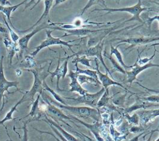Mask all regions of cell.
Here are the masks:
<instances>
[{
	"instance_id": "30bf717a",
	"label": "cell",
	"mask_w": 159,
	"mask_h": 141,
	"mask_svg": "<svg viewBox=\"0 0 159 141\" xmlns=\"http://www.w3.org/2000/svg\"><path fill=\"white\" fill-rule=\"evenodd\" d=\"M94 61L96 63V72H97V75L99 81L101 83V84L102 85V87L106 89H108L109 86H118L121 87L122 88L124 89L126 91H129V90L120 83L116 81L111 79L109 76L108 73L106 72L105 74L102 73L99 69V65H98V60L95 58Z\"/></svg>"
},
{
	"instance_id": "bcb514c9",
	"label": "cell",
	"mask_w": 159,
	"mask_h": 141,
	"mask_svg": "<svg viewBox=\"0 0 159 141\" xmlns=\"http://www.w3.org/2000/svg\"><path fill=\"white\" fill-rule=\"evenodd\" d=\"M156 131H158V128H157L156 129H154V130H152L149 134H150V136H149V137H148V139L146 140V141H151V139H152V135H153V134L155 132H156Z\"/></svg>"
},
{
	"instance_id": "f546056e",
	"label": "cell",
	"mask_w": 159,
	"mask_h": 141,
	"mask_svg": "<svg viewBox=\"0 0 159 141\" xmlns=\"http://www.w3.org/2000/svg\"><path fill=\"white\" fill-rule=\"evenodd\" d=\"M111 98L109 97V88H108L105 89L104 92L103 93V94L101 95V98L98 100V104H97V107L99 109L106 106V104L108 103V101Z\"/></svg>"
},
{
	"instance_id": "e575fe53",
	"label": "cell",
	"mask_w": 159,
	"mask_h": 141,
	"mask_svg": "<svg viewBox=\"0 0 159 141\" xmlns=\"http://www.w3.org/2000/svg\"><path fill=\"white\" fill-rule=\"evenodd\" d=\"M124 116H126V118L128 119L129 122L133 124H138L139 122V117L137 114H134L132 116H129L127 113L124 114Z\"/></svg>"
},
{
	"instance_id": "277c9868",
	"label": "cell",
	"mask_w": 159,
	"mask_h": 141,
	"mask_svg": "<svg viewBox=\"0 0 159 141\" xmlns=\"http://www.w3.org/2000/svg\"><path fill=\"white\" fill-rule=\"evenodd\" d=\"M103 46H104V42L103 40L99 42L98 43H97L96 45L88 47L86 50H82L81 51H79L76 53H74L72 55L68 56V57L70 58L72 57L75 56H81V55H85L86 57H95L104 66L106 69V71L107 73H109L110 76L112 77V73L109 69L107 67L104 61L103 60L102 57V50H103Z\"/></svg>"
},
{
	"instance_id": "c3c4849f",
	"label": "cell",
	"mask_w": 159,
	"mask_h": 141,
	"mask_svg": "<svg viewBox=\"0 0 159 141\" xmlns=\"http://www.w3.org/2000/svg\"><path fill=\"white\" fill-rule=\"evenodd\" d=\"M34 1L35 0H30V1L29 2H28V3H27L26 4H25V7H24V9H25L27 7H29L32 4H33L34 2Z\"/></svg>"
},
{
	"instance_id": "8d00e7d4",
	"label": "cell",
	"mask_w": 159,
	"mask_h": 141,
	"mask_svg": "<svg viewBox=\"0 0 159 141\" xmlns=\"http://www.w3.org/2000/svg\"><path fill=\"white\" fill-rule=\"evenodd\" d=\"M126 94H127V93H125V94L120 96V97H117L115 99H114L112 100L114 104H117V105H119V106H123L124 103V100H125V98L126 96Z\"/></svg>"
},
{
	"instance_id": "681fc988",
	"label": "cell",
	"mask_w": 159,
	"mask_h": 141,
	"mask_svg": "<svg viewBox=\"0 0 159 141\" xmlns=\"http://www.w3.org/2000/svg\"><path fill=\"white\" fill-rule=\"evenodd\" d=\"M42 1V0H37V2H36L34 4V6L30 8V10H32V9H34V7H35V6H37L39 2H41Z\"/></svg>"
},
{
	"instance_id": "484cf974",
	"label": "cell",
	"mask_w": 159,
	"mask_h": 141,
	"mask_svg": "<svg viewBox=\"0 0 159 141\" xmlns=\"http://www.w3.org/2000/svg\"><path fill=\"white\" fill-rule=\"evenodd\" d=\"M77 80L81 85L83 84H85V83L93 84L94 85L101 84V83L99 81L95 80L94 78H93L92 77H90V76L85 75H82V74L78 75Z\"/></svg>"
},
{
	"instance_id": "52a82bcc",
	"label": "cell",
	"mask_w": 159,
	"mask_h": 141,
	"mask_svg": "<svg viewBox=\"0 0 159 141\" xmlns=\"http://www.w3.org/2000/svg\"><path fill=\"white\" fill-rule=\"evenodd\" d=\"M3 59L4 56L2 55L0 58V104L1 102L2 99H3V102H4V93L7 92V93L11 94L8 90V89L11 87H15L17 91H20V90L18 88L19 82L17 81H10L6 80L4 76V68H3Z\"/></svg>"
},
{
	"instance_id": "1f68e13d",
	"label": "cell",
	"mask_w": 159,
	"mask_h": 141,
	"mask_svg": "<svg viewBox=\"0 0 159 141\" xmlns=\"http://www.w3.org/2000/svg\"><path fill=\"white\" fill-rule=\"evenodd\" d=\"M40 94H39L37 96L36 99L34 101H33V102H32V108L30 109V112L27 115H26L25 116L23 117L22 118H24V117H28V116L34 117V116H35V114L37 113V111L39 109V102H40Z\"/></svg>"
},
{
	"instance_id": "60d3db41",
	"label": "cell",
	"mask_w": 159,
	"mask_h": 141,
	"mask_svg": "<svg viewBox=\"0 0 159 141\" xmlns=\"http://www.w3.org/2000/svg\"><path fill=\"white\" fill-rule=\"evenodd\" d=\"M0 5L2 6H5L6 5L11 6V4L8 0H0Z\"/></svg>"
},
{
	"instance_id": "f1b7e54d",
	"label": "cell",
	"mask_w": 159,
	"mask_h": 141,
	"mask_svg": "<svg viewBox=\"0 0 159 141\" xmlns=\"http://www.w3.org/2000/svg\"><path fill=\"white\" fill-rule=\"evenodd\" d=\"M2 18H3L4 22L6 24V26L7 29V30L9 31V35L11 37V40L14 43H17V41L19 40V39L20 38L19 35L11 27V26L9 25V24L8 23V22L6 19V17L4 15H2Z\"/></svg>"
},
{
	"instance_id": "603a6c76",
	"label": "cell",
	"mask_w": 159,
	"mask_h": 141,
	"mask_svg": "<svg viewBox=\"0 0 159 141\" xmlns=\"http://www.w3.org/2000/svg\"><path fill=\"white\" fill-rule=\"evenodd\" d=\"M158 106V104H152L150 102L148 103L147 102H139L137 101L136 102V103L130 107H126L124 110V114L125 113H130L136 109H141V108H147L148 107H151V106Z\"/></svg>"
},
{
	"instance_id": "f907efd6",
	"label": "cell",
	"mask_w": 159,
	"mask_h": 141,
	"mask_svg": "<svg viewBox=\"0 0 159 141\" xmlns=\"http://www.w3.org/2000/svg\"><path fill=\"white\" fill-rule=\"evenodd\" d=\"M120 0H116V2H117V4H119V2H120Z\"/></svg>"
},
{
	"instance_id": "7402d4cb",
	"label": "cell",
	"mask_w": 159,
	"mask_h": 141,
	"mask_svg": "<svg viewBox=\"0 0 159 141\" xmlns=\"http://www.w3.org/2000/svg\"><path fill=\"white\" fill-rule=\"evenodd\" d=\"M119 45H117L116 47H114L112 44L111 45V50H110V55H114L116 59L117 60V62L121 65V66L125 70L127 71V69L130 68L132 65L130 66H127L125 64V63L124 62L123 60V58H122V55L121 54V53L118 50V47Z\"/></svg>"
},
{
	"instance_id": "f35d334b",
	"label": "cell",
	"mask_w": 159,
	"mask_h": 141,
	"mask_svg": "<svg viewBox=\"0 0 159 141\" xmlns=\"http://www.w3.org/2000/svg\"><path fill=\"white\" fill-rule=\"evenodd\" d=\"M157 20V21L158 20V15H157V16H154V17H152V18L148 17V19H147V24H148L149 27H150L151 24H152V22H153V20Z\"/></svg>"
},
{
	"instance_id": "7a4b0ae2",
	"label": "cell",
	"mask_w": 159,
	"mask_h": 141,
	"mask_svg": "<svg viewBox=\"0 0 159 141\" xmlns=\"http://www.w3.org/2000/svg\"><path fill=\"white\" fill-rule=\"evenodd\" d=\"M103 11H107V12L106 14H107L108 13L112 12H128V13H130V14H132V16L131 18H130L128 20H125L124 22H127L136 20L140 23H143V20L140 17V15L142 12H143V11H152V12H158V11H157L155 10H152L148 7H142L141 0H138V2L136 4H135L134 6H130V7H120V8L104 7L102 9H95L93 10L91 12Z\"/></svg>"
},
{
	"instance_id": "5bb4252c",
	"label": "cell",
	"mask_w": 159,
	"mask_h": 141,
	"mask_svg": "<svg viewBox=\"0 0 159 141\" xmlns=\"http://www.w3.org/2000/svg\"><path fill=\"white\" fill-rule=\"evenodd\" d=\"M40 96L42 97V98L43 99L44 101L47 104L45 111H47L48 114L50 115V117H55V118H57V119H58L59 121H60L61 122H65L64 121H63L64 119L65 120V119H68V120H71V119L69 116L65 115L58 107H57L53 104H51L43 94H41Z\"/></svg>"
},
{
	"instance_id": "d6986e66",
	"label": "cell",
	"mask_w": 159,
	"mask_h": 141,
	"mask_svg": "<svg viewBox=\"0 0 159 141\" xmlns=\"http://www.w3.org/2000/svg\"><path fill=\"white\" fill-rule=\"evenodd\" d=\"M28 0H24L23 1H22L21 2L14 5V6H2L0 5V12H2L3 15H4L6 16V17H7V20L8 22V23L15 29V27L13 26V24L11 22V16L12 12H13L14 11H15L19 6H20L21 5L24 4L26 1H27Z\"/></svg>"
},
{
	"instance_id": "8992f818",
	"label": "cell",
	"mask_w": 159,
	"mask_h": 141,
	"mask_svg": "<svg viewBox=\"0 0 159 141\" xmlns=\"http://www.w3.org/2000/svg\"><path fill=\"white\" fill-rule=\"evenodd\" d=\"M105 89L102 87L101 90L98 91L96 93L94 94H90L88 93H86L84 95L80 96L78 98H73V97H63L65 99L67 100H73L76 101L78 103L80 104H84L89 106H91V107H96L98 101L101 98V95L104 92Z\"/></svg>"
},
{
	"instance_id": "e0dca14e",
	"label": "cell",
	"mask_w": 159,
	"mask_h": 141,
	"mask_svg": "<svg viewBox=\"0 0 159 141\" xmlns=\"http://www.w3.org/2000/svg\"><path fill=\"white\" fill-rule=\"evenodd\" d=\"M3 43L6 48V50L8 53V59L9 61V64H12V58L14 55L20 52V48L17 43L13 42L9 38L5 37L3 39Z\"/></svg>"
},
{
	"instance_id": "9a60e30c",
	"label": "cell",
	"mask_w": 159,
	"mask_h": 141,
	"mask_svg": "<svg viewBox=\"0 0 159 141\" xmlns=\"http://www.w3.org/2000/svg\"><path fill=\"white\" fill-rule=\"evenodd\" d=\"M67 76L71 79V82L69 83V86L70 87L69 91L76 92L80 96L84 95V94L88 93V91L84 89L78 82L77 80V76H78L77 73H76L73 70H70L69 73L67 75Z\"/></svg>"
},
{
	"instance_id": "ac0fdd59",
	"label": "cell",
	"mask_w": 159,
	"mask_h": 141,
	"mask_svg": "<svg viewBox=\"0 0 159 141\" xmlns=\"http://www.w3.org/2000/svg\"><path fill=\"white\" fill-rule=\"evenodd\" d=\"M40 121H43L45 122H47V124H50L51 125H52L55 128L57 129V130L58 131H60V133L61 134V135L67 140V141H80L78 140L77 139H76L74 136H73L72 135H71L70 133L67 132L66 131H65L63 128H61L59 124L55 123L53 120H52L51 119L48 118L47 116H44V119H40Z\"/></svg>"
},
{
	"instance_id": "4dcf8cb0",
	"label": "cell",
	"mask_w": 159,
	"mask_h": 141,
	"mask_svg": "<svg viewBox=\"0 0 159 141\" xmlns=\"http://www.w3.org/2000/svg\"><path fill=\"white\" fill-rule=\"evenodd\" d=\"M93 60L88 58L85 55H81V56H76V57L72 60L73 63H81L84 66H86L89 68H93L92 66L90 65V61H92Z\"/></svg>"
},
{
	"instance_id": "f5cc1de1",
	"label": "cell",
	"mask_w": 159,
	"mask_h": 141,
	"mask_svg": "<svg viewBox=\"0 0 159 141\" xmlns=\"http://www.w3.org/2000/svg\"><path fill=\"white\" fill-rule=\"evenodd\" d=\"M4 141H13V140H4Z\"/></svg>"
},
{
	"instance_id": "7bdbcfd3",
	"label": "cell",
	"mask_w": 159,
	"mask_h": 141,
	"mask_svg": "<svg viewBox=\"0 0 159 141\" xmlns=\"http://www.w3.org/2000/svg\"><path fill=\"white\" fill-rule=\"evenodd\" d=\"M143 134H144V132H142V133L139 134L138 135H137V136H135V137H133L132 139H131L129 140L128 141H138V140H139V138H140V137L142 135H143Z\"/></svg>"
},
{
	"instance_id": "d4e9b609",
	"label": "cell",
	"mask_w": 159,
	"mask_h": 141,
	"mask_svg": "<svg viewBox=\"0 0 159 141\" xmlns=\"http://www.w3.org/2000/svg\"><path fill=\"white\" fill-rule=\"evenodd\" d=\"M42 86H43V90H45V91H48L53 96V98L56 99V101L57 102H58L59 103L61 104H63V105H67V102H66L65 99L60 96L58 94H57V93H55L52 88H50L48 85L46 83V81L45 80V79L43 80L42 81Z\"/></svg>"
},
{
	"instance_id": "8fae6325",
	"label": "cell",
	"mask_w": 159,
	"mask_h": 141,
	"mask_svg": "<svg viewBox=\"0 0 159 141\" xmlns=\"http://www.w3.org/2000/svg\"><path fill=\"white\" fill-rule=\"evenodd\" d=\"M69 58L67 57L65 58V60L63 62L61 66H60V55L58 60V64L56 69L53 71H48V73L51 75V81L53 82V78L56 76L57 77V89L58 91H63V89H61L59 88V81L60 79L61 78L63 80L67 74L68 72V62Z\"/></svg>"
},
{
	"instance_id": "5b68a950",
	"label": "cell",
	"mask_w": 159,
	"mask_h": 141,
	"mask_svg": "<svg viewBox=\"0 0 159 141\" xmlns=\"http://www.w3.org/2000/svg\"><path fill=\"white\" fill-rule=\"evenodd\" d=\"M24 70L31 72L33 74L34 78V83L31 89L29 91H27L24 93V99H25V101H33L34 96L37 93H39V94H40L42 93L43 90V88L42 86V81L44 79H45L47 76H43L42 77H40L39 70L36 69H24Z\"/></svg>"
},
{
	"instance_id": "4fadbf2b",
	"label": "cell",
	"mask_w": 159,
	"mask_h": 141,
	"mask_svg": "<svg viewBox=\"0 0 159 141\" xmlns=\"http://www.w3.org/2000/svg\"><path fill=\"white\" fill-rule=\"evenodd\" d=\"M50 24L43 23V24H40V25H39L37 27H35L30 32H29L27 34L19 38V40L17 41V44L20 48V50H24L27 49L29 42L34 35H35L39 32L41 31L43 29H50Z\"/></svg>"
},
{
	"instance_id": "44dd1931",
	"label": "cell",
	"mask_w": 159,
	"mask_h": 141,
	"mask_svg": "<svg viewBox=\"0 0 159 141\" xmlns=\"http://www.w3.org/2000/svg\"><path fill=\"white\" fill-rule=\"evenodd\" d=\"M53 0H45L44 1V6H45V8H44V11H43V12L42 13V14L41 15L39 19V20L33 25H32L30 27H29V29L25 30H20L19 31L20 33H24V32H26L31 29H32L33 28H34L35 26H37L38 25V24L44 18H45L49 14V12H50V10L51 9V7H52L53 6Z\"/></svg>"
},
{
	"instance_id": "836d02e7",
	"label": "cell",
	"mask_w": 159,
	"mask_h": 141,
	"mask_svg": "<svg viewBox=\"0 0 159 141\" xmlns=\"http://www.w3.org/2000/svg\"><path fill=\"white\" fill-rule=\"evenodd\" d=\"M140 99L143 100L144 101L150 102H156L157 104H158L159 102V96L157 94V95H153L150 96H147L145 98H139Z\"/></svg>"
},
{
	"instance_id": "83f0119b",
	"label": "cell",
	"mask_w": 159,
	"mask_h": 141,
	"mask_svg": "<svg viewBox=\"0 0 159 141\" xmlns=\"http://www.w3.org/2000/svg\"><path fill=\"white\" fill-rule=\"evenodd\" d=\"M75 66L76 67V70H75V72L76 73H77L78 75H79V74L85 75H87V76H89L90 77H92V78H94L95 80L99 81L98 78V75H97L96 70H89V69H85V70L81 69V68H80L78 67V63H75Z\"/></svg>"
},
{
	"instance_id": "ee69618b",
	"label": "cell",
	"mask_w": 159,
	"mask_h": 141,
	"mask_svg": "<svg viewBox=\"0 0 159 141\" xmlns=\"http://www.w3.org/2000/svg\"><path fill=\"white\" fill-rule=\"evenodd\" d=\"M130 131L131 132H133V133H137V132L140 131V128H139V127L134 126V127H132L130 129Z\"/></svg>"
},
{
	"instance_id": "74e56055",
	"label": "cell",
	"mask_w": 159,
	"mask_h": 141,
	"mask_svg": "<svg viewBox=\"0 0 159 141\" xmlns=\"http://www.w3.org/2000/svg\"><path fill=\"white\" fill-rule=\"evenodd\" d=\"M29 121L30 120L24 122V127L22 128V129H23V130H24V135H23V138H22V141H28V135H27L28 130L27 129V124Z\"/></svg>"
},
{
	"instance_id": "2e32d148",
	"label": "cell",
	"mask_w": 159,
	"mask_h": 141,
	"mask_svg": "<svg viewBox=\"0 0 159 141\" xmlns=\"http://www.w3.org/2000/svg\"><path fill=\"white\" fill-rule=\"evenodd\" d=\"M70 117L71 119L78 121L79 123L84 125L86 128H88L89 130H90V131L93 134V135H94L95 138L96 139V140L98 141H104V140L101 137V136L100 135V134H99V128H100V125H101L99 121H96L94 124H88L86 122H84L81 121L80 119L76 117L73 115L70 114Z\"/></svg>"
},
{
	"instance_id": "f6af8a7d",
	"label": "cell",
	"mask_w": 159,
	"mask_h": 141,
	"mask_svg": "<svg viewBox=\"0 0 159 141\" xmlns=\"http://www.w3.org/2000/svg\"><path fill=\"white\" fill-rule=\"evenodd\" d=\"M66 1V0H55V4L52 6V7H55L57 6V5L60 4Z\"/></svg>"
},
{
	"instance_id": "ba28073f",
	"label": "cell",
	"mask_w": 159,
	"mask_h": 141,
	"mask_svg": "<svg viewBox=\"0 0 159 141\" xmlns=\"http://www.w3.org/2000/svg\"><path fill=\"white\" fill-rule=\"evenodd\" d=\"M50 29H52L53 30H59L64 31L66 32L64 35L60 36V38L66 37V36H70V35H76L78 37L85 36V35H87L92 34V33L101 32L102 30H106V29L92 30V29H86V28H76V29H61L58 26H57L56 25L53 24V23L50 24Z\"/></svg>"
},
{
	"instance_id": "ab89813d",
	"label": "cell",
	"mask_w": 159,
	"mask_h": 141,
	"mask_svg": "<svg viewBox=\"0 0 159 141\" xmlns=\"http://www.w3.org/2000/svg\"><path fill=\"white\" fill-rule=\"evenodd\" d=\"M34 129L35 130H37L38 132H39L40 133H43V134H49V135H51L52 136H53L56 140H57V141H61L58 138H57L55 135H53L52 132H48V131H42V130H38L37 129H35L34 128Z\"/></svg>"
},
{
	"instance_id": "ffe728a7",
	"label": "cell",
	"mask_w": 159,
	"mask_h": 141,
	"mask_svg": "<svg viewBox=\"0 0 159 141\" xmlns=\"http://www.w3.org/2000/svg\"><path fill=\"white\" fill-rule=\"evenodd\" d=\"M159 110L158 109H156L154 110H150V111H142L138 112L139 115H140V122L143 124H146L151 120L155 119V117L158 116Z\"/></svg>"
},
{
	"instance_id": "cb8c5ba5",
	"label": "cell",
	"mask_w": 159,
	"mask_h": 141,
	"mask_svg": "<svg viewBox=\"0 0 159 141\" xmlns=\"http://www.w3.org/2000/svg\"><path fill=\"white\" fill-rule=\"evenodd\" d=\"M103 55L108 58L110 61L112 63V70L111 71V73L114 71H118V72H120L124 75H125V73H126V71L121 66V65L112 57V55H110L109 54H107L106 51L104 52V53H103Z\"/></svg>"
},
{
	"instance_id": "4316f807",
	"label": "cell",
	"mask_w": 159,
	"mask_h": 141,
	"mask_svg": "<svg viewBox=\"0 0 159 141\" xmlns=\"http://www.w3.org/2000/svg\"><path fill=\"white\" fill-rule=\"evenodd\" d=\"M25 102V99H24V96L23 95V96L22 97V98L19 101H17V102L12 107V108L10 109V111L9 112H7V113L6 114L5 117H4V119L2 120H1L0 121V124H4V123L7 121H9V120H13L14 119L13 117H12V114L14 113V112H15L16 110H17V106L20 104L22 102Z\"/></svg>"
},
{
	"instance_id": "9c48e42d",
	"label": "cell",
	"mask_w": 159,
	"mask_h": 141,
	"mask_svg": "<svg viewBox=\"0 0 159 141\" xmlns=\"http://www.w3.org/2000/svg\"><path fill=\"white\" fill-rule=\"evenodd\" d=\"M159 65L158 64H155L150 61L149 63L143 65H139L135 62L133 65L131 66V70L130 71H126L125 75H127V81L126 82L129 83L130 85L132 84V83L137 79V75L142 72L143 71L145 70L146 69H148L151 67H158Z\"/></svg>"
},
{
	"instance_id": "7dc6e473",
	"label": "cell",
	"mask_w": 159,
	"mask_h": 141,
	"mask_svg": "<svg viewBox=\"0 0 159 141\" xmlns=\"http://www.w3.org/2000/svg\"><path fill=\"white\" fill-rule=\"evenodd\" d=\"M16 74L17 76H20L22 74V70L20 69H16Z\"/></svg>"
},
{
	"instance_id": "3957f363",
	"label": "cell",
	"mask_w": 159,
	"mask_h": 141,
	"mask_svg": "<svg viewBox=\"0 0 159 141\" xmlns=\"http://www.w3.org/2000/svg\"><path fill=\"white\" fill-rule=\"evenodd\" d=\"M53 31V30H45V32L47 34V37L46 39L38 46L35 47L34 48V50L30 53V56L32 57H34L37 55V54L43 48H46V47H48L52 45H65L67 47H68V48L70 50V51L72 53H75L74 51L71 49L72 47L74 46H77V45H80L79 43L78 44H70V43L73 42L75 41H76L77 39L75 40H69V41H64L62 40L60 37H54L52 35V33Z\"/></svg>"
},
{
	"instance_id": "d590c367",
	"label": "cell",
	"mask_w": 159,
	"mask_h": 141,
	"mask_svg": "<svg viewBox=\"0 0 159 141\" xmlns=\"http://www.w3.org/2000/svg\"><path fill=\"white\" fill-rule=\"evenodd\" d=\"M99 0H89L88 2H87V4H86V6L82 9L81 12L80 13V16H82L83 15V14L86 12V10H88V9H89L92 6H93L94 4H95L96 3H97Z\"/></svg>"
},
{
	"instance_id": "d6a6232c",
	"label": "cell",
	"mask_w": 159,
	"mask_h": 141,
	"mask_svg": "<svg viewBox=\"0 0 159 141\" xmlns=\"http://www.w3.org/2000/svg\"><path fill=\"white\" fill-rule=\"evenodd\" d=\"M143 52V50L138 54V57H137V60H136V63L137 65H145L148 63H149L153 58V57L155 56V53H156V52H157V50L155 49V51H154V53L150 57H145V58H140V53Z\"/></svg>"
},
{
	"instance_id": "7c38bea8",
	"label": "cell",
	"mask_w": 159,
	"mask_h": 141,
	"mask_svg": "<svg viewBox=\"0 0 159 141\" xmlns=\"http://www.w3.org/2000/svg\"><path fill=\"white\" fill-rule=\"evenodd\" d=\"M159 38L158 37H128V38H125L122 39H116L119 40V42L117 44L120 45L122 43H127L130 45L127 48H125V50H127L129 48H132L136 45H144L147 44L150 42H153L155 41L158 40Z\"/></svg>"
},
{
	"instance_id": "6da1fadb",
	"label": "cell",
	"mask_w": 159,
	"mask_h": 141,
	"mask_svg": "<svg viewBox=\"0 0 159 141\" xmlns=\"http://www.w3.org/2000/svg\"><path fill=\"white\" fill-rule=\"evenodd\" d=\"M41 94H43L51 104L58 107V108L65 109V111H68L71 114H75L76 116H78L79 117L88 116V117H91L93 119L96 121V122L99 121L100 114L99 112V110L95 108L87 107V106H68V104L63 105L52 99L47 94H46L43 91H42Z\"/></svg>"
},
{
	"instance_id": "816d5d0a",
	"label": "cell",
	"mask_w": 159,
	"mask_h": 141,
	"mask_svg": "<svg viewBox=\"0 0 159 141\" xmlns=\"http://www.w3.org/2000/svg\"><path fill=\"white\" fill-rule=\"evenodd\" d=\"M155 141H159V138L158 137V138L156 139V140H155Z\"/></svg>"
},
{
	"instance_id": "b9f144b4",
	"label": "cell",
	"mask_w": 159,
	"mask_h": 141,
	"mask_svg": "<svg viewBox=\"0 0 159 141\" xmlns=\"http://www.w3.org/2000/svg\"><path fill=\"white\" fill-rule=\"evenodd\" d=\"M0 32L1 33H4V34H7V28H6L2 24L0 23Z\"/></svg>"
}]
</instances>
